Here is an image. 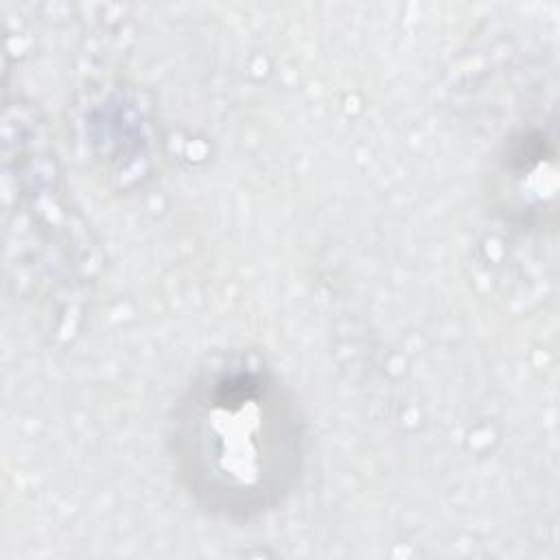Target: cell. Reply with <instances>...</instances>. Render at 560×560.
Wrapping results in <instances>:
<instances>
[{
    "label": "cell",
    "instance_id": "obj_1",
    "mask_svg": "<svg viewBox=\"0 0 560 560\" xmlns=\"http://www.w3.org/2000/svg\"><path fill=\"white\" fill-rule=\"evenodd\" d=\"M166 448L177 483L199 510L247 523L295 492L306 422L291 387L260 354L230 350L199 365L177 396Z\"/></svg>",
    "mask_w": 560,
    "mask_h": 560
}]
</instances>
